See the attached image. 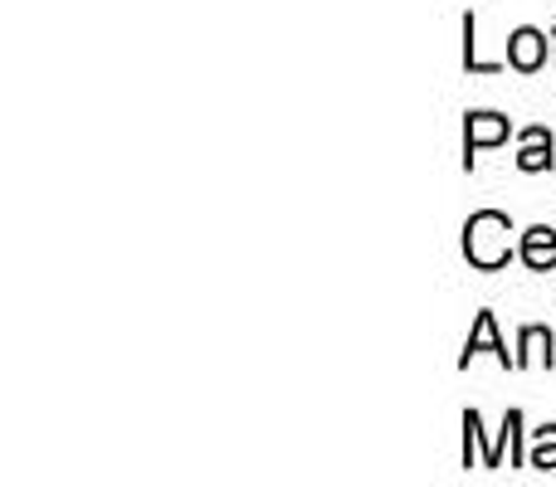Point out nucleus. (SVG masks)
Instances as JSON below:
<instances>
[{
	"instance_id": "f257e3e1",
	"label": "nucleus",
	"mask_w": 556,
	"mask_h": 487,
	"mask_svg": "<svg viewBox=\"0 0 556 487\" xmlns=\"http://www.w3.org/2000/svg\"><path fill=\"white\" fill-rule=\"evenodd\" d=\"M513 220L498 210H479L469 215V225H464V258H469L473 268H483V273H493V268H503L513 258Z\"/></svg>"
},
{
	"instance_id": "f03ea898",
	"label": "nucleus",
	"mask_w": 556,
	"mask_h": 487,
	"mask_svg": "<svg viewBox=\"0 0 556 487\" xmlns=\"http://www.w3.org/2000/svg\"><path fill=\"white\" fill-rule=\"evenodd\" d=\"M513 123L498 113H469V127H464V166H473V156L483 152V146H498L508 142Z\"/></svg>"
},
{
	"instance_id": "7ed1b4c3",
	"label": "nucleus",
	"mask_w": 556,
	"mask_h": 487,
	"mask_svg": "<svg viewBox=\"0 0 556 487\" xmlns=\"http://www.w3.org/2000/svg\"><path fill=\"white\" fill-rule=\"evenodd\" d=\"M508 64L522 68V74H538V68L547 64V35H542V29H532V25L513 29V39H508Z\"/></svg>"
},
{
	"instance_id": "20e7f679",
	"label": "nucleus",
	"mask_w": 556,
	"mask_h": 487,
	"mask_svg": "<svg viewBox=\"0 0 556 487\" xmlns=\"http://www.w3.org/2000/svg\"><path fill=\"white\" fill-rule=\"evenodd\" d=\"M479 351H493L503 366H513L518 371V356H508V346L498 342V322H493V312H479V322H473V332H469V342H464V356H459V366H469Z\"/></svg>"
},
{
	"instance_id": "39448f33",
	"label": "nucleus",
	"mask_w": 556,
	"mask_h": 487,
	"mask_svg": "<svg viewBox=\"0 0 556 487\" xmlns=\"http://www.w3.org/2000/svg\"><path fill=\"white\" fill-rule=\"evenodd\" d=\"M522 264H528L532 273H552L556 268V230L532 225V230L522 234Z\"/></svg>"
},
{
	"instance_id": "423d86ee",
	"label": "nucleus",
	"mask_w": 556,
	"mask_h": 487,
	"mask_svg": "<svg viewBox=\"0 0 556 487\" xmlns=\"http://www.w3.org/2000/svg\"><path fill=\"white\" fill-rule=\"evenodd\" d=\"M552 162H556V156H552V132H547V127H528V132H522L518 166H522V171H547Z\"/></svg>"
},
{
	"instance_id": "0eeeda50",
	"label": "nucleus",
	"mask_w": 556,
	"mask_h": 487,
	"mask_svg": "<svg viewBox=\"0 0 556 487\" xmlns=\"http://www.w3.org/2000/svg\"><path fill=\"white\" fill-rule=\"evenodd\" d=\"M518 346H522L518 371H522V366H552V361H556V356H552V332H547V326H528Z\"/></svg>"
},
{
	"instance_id": "6e6552de",
	"label": "nucleus",
	"mask_w": 556,
	"mask_h": 487,
	"mask_svg": "<svg viewBox=\"0 0 556 487\" xmlns=\"http://www.w3.org/2000/svg\"><path fill=\"white\" fill-rule=\"evenodd\" d=\"M464 68L469 74H498L503 64H489V59H479V39H473V15H464Z\"/></svg>"
},
{
	"instance_id": "1a4fd4ad",
	"label": "nucleus",
	"mask_w": 556,
	"mask_h": 487,
	"mask_svg": "<svg viewBox=\"0 0 556 487\" xmlns=\"http://www.w3.org/2000/svg\"><path fill=\"white\" fill-rule=\"evenodd\" d=\"M532 469L552 473L556 469V424H547V430H538V439H532Z\"/></svg>"
}]
</instances>
